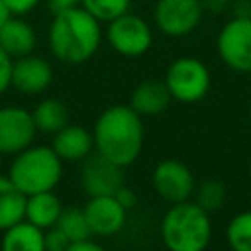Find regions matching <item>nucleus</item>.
<instances>
[{
	"mask_svg": "<svg viewBox=\"0 0 251 251\" xmlns=\"http://www.w3.org/2000/svg\"><path fill=\"white\" fill-rule=\"evenodd\" d=\"M204 12H212V14H224L231 8V0H202Z\"/></svg>",
	"mask_w": 251,
	"mask_h": 251,
	"instance_id": "obj_30",
	"label": "nucleus"
},
{
	"mask_svg": "<svg viewBox=\"0 0 251 251\" xmlns=\"http://www.w3.org/2000/svg\"><path fill=\"white\" fill-rule=\"evenodd\" d=\"M63 212V202L53 190H43L25 196V212L24 218L35 224L41 229H49L57 224Z\"/></svg>",
	"mask_w": 251,
	"mask_h": 251,
	"instance_id": "obj_18",
	"label": "nucleus"
},
{
	"mask_svg": "<svg viewBox=\"0 0 251 251\" xmlns=\"http://www.w3.org/2000/svg\"><path fill=\"white\" fill-rule=\"evenodd\" d=\"M151 182L155 192L169 204L190 200L196 186L192 171L178 159H163L157 163L151 175Z\"/></svg>",
	"mask_w": 251,
	"mask_h": 251,
	"instance_id": "obj_9",
	"label": "nucleus"
},
{
	"mask_svg": "<svg viewBox=\"0 0 251 251\" xmlns=\"http://www.w3.org/2000/svg\"><path fill=\"white\" fill-rule=\"evenodd\" d=\"M171 92L163 80H143L139 82L129 98V106L143 116H159L171 104Z\"/></svg>",
	"mask_w": 251,
	"mask_h": 251,
	"instance_id": "obj_16",
	"label": "nucleus"
},
{
	"mask_svg": "<svg viewBox=\"0 0 251 251\" xmlns=\"http://www.w3.org/2000/svg\"><path fill=\"white\" fill-rule=\"evenodd\" d=\"M114 196L118 198V202L126 208V210H129V208H133L135 206V202H137V196H135V192L129 188V186H126V184H122L116 192H114Z\"/></svg>",
	"mask_w": 251,
	"mask_h": 251,
	"instance_id": "obj_28",
	"label": "nucleus"
},
{
	"mask_svg": "<svg viewBox=\"0 0 251 251\" xmlns=\"http://www.w3.org/2000/svg\"><path fill=\"white\" fill-rule=\"evenodd\" d=\"M51 147L63 163H76V161H84L92 153L94 139L86 127L67 124L53 133Z\"/></svg>",
	"mask_w": 251,
	"mask_h": 251,
	"instance_id": "obj_14",
	"label": "nucleus"
},
{
	"mask_svg": "<svg viewBox=\"0 0 251 251\" xmlns=\"http://www.w3.org/2000/svg\"><path fill=\"white\" fill-rule=\"evenodd\" d=\"M226 239L233 251H251V210L237 212L227 222Z\"/></svg>",
	"mask_w": 251,
	"mask_h": 251,
	"instance_id": "obj_22",
	"label": "nucleus"
},
{
	"mask_svg": "<svg viewBox=\"0 0 251 251\" xmlns=\"http://www.w3.org/2000/svg\"><path fill=\"white\" fill-rule=\"evenodd\" d=\"M37 43L35 37V29L31 24H27L25 20L18 18V16H10L2 25H0V47L12 57H24L33 53Z\"/></svg>",
	"mask_w": 251,
	"mask_h": 251,
	"instance_id": "obj_15",
	"label": "nucleus"
},
{
	"mask_svg": "<svg viewBox=\"0 0 251 251\" xmlns=\"http://www.w3.org/2000/svg\"><path fill=\"white\" fill-rule=\"evenodd\" d=\"M41 0H4L6 8L10 10V14L14 16H24L27 12H31Z\"/></svg>",
	"mask_w": 251,
	"mask_h": 251,
	"instance_id": "obj_27",
	"label": "nucleus"
},
{
	"mask_svg": "<svg viewBox=\"0 0 251 251\" xmlns=\"http://www.w3.org/2000/svg\"><path fill=\"white\" fill-rule=\"evenodd\" d=\"M143 122L141 116L126 104H114L96 118L92 139L94 149L108 161L124 167L133 165L143 149Z\"/></svg>",
	"mask_w": 251,
	"mask_h": 251,
	"instance_id": "obj_1",
	"label": "nucleus"
},
{
	"mask_svg": "<svg viewBox=\"0 0 251 251\" xmlns=\"http://www.w3.org/2000/svg\"><path fill=\"white\" fill-rule=\"evenodd\" d=\"M37 127L29 110L22 106L0 108V155H16L29 147L35 139Z\"/></svg>",
	"mask_w": 251,
	"mask_h": 251,
	"instance_id": "obj_10",
	"label": "nucleus"
},
{
	"mask_svg": "<svg viewBox=\"0 0 251 251\" xmlns=\"http://www.w3.org/2000/svg\"><path fill=\"white\" fill-rule=\"evenodd\" d=\"M249 178H251V159H249Z\"/></svg>",
	"mask_w": 251,
	"mask_h": 251,
	"instance_id": "obj_34",
	"label": "nucleus"
},
{
	"mask_svg": "<svg viewBox=\"0 0 251 251\" xmlns=\"http://www.w3.org/2000/svg\"><path fill=\"white\" fill-rule=\"evenodd\" d=\"M249 120H251V104H249Z\"/></svg>",
	"mask_w": 251,
	"mask_h": 251,
	"instance_id": "obj_35",
	"label": "nucleus"
},
{
	"mask_svg": "<svg viewBox=\"0 0 251 251\" xmlns=\"http://www.w3.org/2000/svg\"><path fill=\"white\" fill-rule=\"evenodd\" d=\"M231 16L251 18V0H231Z\"/></svg>",
	"mask_w": 251,
	"mask_h": 251,
	"instance_id": "obj_31",
	"label": "nucleus"
},
{
	"mask_svg": "<svg viewBox=\"0 0 251 251\" xmlns=\"http://www.w3.org/2000/svg\"><path fill=\"white\" fill-rule=\"evenodd\" d=\"M12 14H10V10L6 8V4H4V0H0V25L10 18Z\"/></svg>",
	"mask_w": 251,
	"mask_h": 251,
	"instance_id": "obj_33",
	"label": "nucleus"
},
{
	"mask_svg": "<svg viewBox=\"0 0 251 251\" xmlns=\"http://www.w3.org/2000/svg\"><path fill=\"white\" fill-rule=\"evenodd\" d=\"M226 198H227V188L218 178H206L194 186V202L210 214L224 208Z\"/></svg>",
	"mask_w": 251,
	"mask_h": 251,
	"instance_id": "obj_21",
	"label": "nucleus"
},
{
	"mask_svg": "<svg viewBox=\"0 0 251 251\" xmlns=\"http://www.w3.org/2000/svg\"><path fill=\"white\" fill-rule=\"evenodd\" d=\"M69 251H102V245L98 241H94V235H90V237L73 241L69 245Z\"/></svg>",
	"mask_w": 251,
	"mask_h": 251,
	"instance_id": "obj_29",
	"label": "nucleus"
},
{
	"mask_svg": "<svg viewBox=\"0 0 251 251\" xmlns=\"http://www.w3.org/2000/svg\"><path fill=\"white\" fill-rule=\"evenodd\" d=\"M25 212V194L10 180L8 175H0V231L20 222Z\"/></svg>",
	"mask_w": 251,
	"mask_h": 251,
	"instance_id": "obj_19",
	"label": "nucleus"
},
{
	"mask_svg": "<svg viewBox=\"0 0 251 251\" xmlns=\"http://www.w3.org/2000/svg\"><path fill=\"white\" fill-rule=\"evenodd\" d=\"M100 22L82 6L55 12L49 27V47L55 59L67 65L86 63L100 47Z\"/></svg>",
	"mask_w": 251,
	"mask_h": 251,
	"instance_id": "obj_2",
	"label": "nucleus"
},
{
	"mask_svg": "<svg viewBox=\"0 0 251 251\" xmlns=\"http://www.w3.org/2000/svg\"><path fill=\"white\" fill-rule=\"evenodd\" d=\"M80 6L90 12L100 24H108L110 20L129 12L131 0H82Z\"/></svg>",
	"mask_w": 251,
	"mask_h": 251,
	"instance_id": "obj_24",
	"label": "nucleus"
},
{
	"mask_svg": "<svg viewBox=\"0 0 251 251\" xmlns=\"http://www.w3.org/2000/svg\"><path fill=\"white\" fill-rule=\"evenodd\" d=\"M80 182L88 196L114 194L124 184V173L120 165L108 161L100 153H94V155L90 153L84 159Z\"/></svg>",
	"mask_w": 251,
	"mask_h": 251,
	"instance_id": "obj_13",
	"label": "nucleus"
},
{
	"mask_svg": "<svg viewBox=\"0 0 251 251\" xmlns=\"http://www.w3.org/2000/svg\"><path fill=\"white\" fill-rule=\"evenodd\" d=\"M216 49L227 69L251 73V18L231 16L218 33Z\"/></svg>",
	"mask_w": 251,
	"mask_h": 251,
	"instance_id": "obj_6",
	"label": "nucleus"
},
{
	"mask_svg": "<svg viewBox=\"0 0 251 251\" xmlns=\"http://www.w3.org/2000/svg\"><path fill=\"white\" fill-rule=\"evenodd\" d=\"M10 180L25 194L53 190L63 176V161L47 145H29L14 155L8 167Z\"/></svg>",
	"mask_w": 251,
	"mask_h": 251,
	"instance_id": "obj_4",
	"label": "nucleus"
},
{
	"mask_svg": "<svg viewBox=\"0 0 251 251\" xmlns=\"http://www.w3.org/2000/svg\"><path fill=\"white\" fill-rule=\"evenodd\" d=\"M161 239L171 251H202L212 239L210 212L194 200L171 204L161 220Z\"/></svg>",
	"mask_w": 251,
	"mask_h": 251,
	"instance_id": "obj_3",
	"label": "nucleus"
},
{
	"mask_svg": "<svg viewBox=\"0 0 251 251\" xmlns=\"http://www.w3.org/2000/svg\"><path fill=\"white\" fill-rule=\"evenodd\" d=\"M106 39L116 53L124 57H141L153 43V31L143 18L126 12L108 22Z\"/></svg>",
	"mask_w": 251,
	"mask_h": 251,
	"instance_id": "obj_7",
	"label": "nucleus"
},
{
	"mask_svg": "<svg viewBox=\"0 0 251 251\" xmlns=\"http://www.w3.org/2000/svg\"><path fill=\"white\" fill-rule=\"evenodd\" d=\"M202 0H157L155 24L157 29L169 37H184L192 33L202 22Z\"/></svg>",
	"mask_w": 251,
	"mask_h": 251,
	"instance_id": "obj_8",
	"label": "nucleus"
},
{
	"mask_svg": "<svg viewBox=\"0 0 251 251\" xmlns=\"http://www.w3.org/2000/svg\"><path fill=\"white\" fill-rule=\"evenodd\" d=\"M163 82L167 84L173 100L182 104H194L208 94L212 86V75L200 59L178 57L167 67Z\"/></svg>",
	"mask_w": 251,
	"mask_h": 251,
	"instance_id": "obj_5",
	"label": "nucleus"
},
{
	"mask_svg": "<svg viewBox=\"0 0 251 251\" xmlns=\"http://www.w3.org/2000/svg\"><path fill=\"white\" fill-rule=\"evenodd\" d=\"M69 245H71L69 237L57 226L45 229V249L47 251H69Z\"/></svg>",
	"mask_w": 251,
	"mask_h": 251,
	"instance_id": "obj_25",
	"label": "nucleus"
},
{
	"mask_svg": "<svg viewBox=\"0 0 251 251\" xmlns=\"http://www.w3.org/2000/svg\"><path fill=\"white\" fill-rule=\"evenodd\" d=\"M55 226L69 237L71 243L92 235L82 208H63V212H61V216H59Z\"/></svg>",
	"mask_w": 251,
	"mask_h": 251,
	"instance_id": "obj_23",
	"label": "nucleus"
},
{
	"mask_svg": "<svg viewBox=\"0 0 251 251\" xmlns=\"http://www.w3.org/2000/svg\"><path fill=\"white\" fill-rule=\"evenodd\" d=\"M49 8L53 12H61V10H69V8H76L82 4V0H47Z\"/></svg>",
	"mask_w": 251,
	"mask_h": 251,
	"instance_id": "obj_32",
	"label": "nucleus"
},
{
	"mask_svg": "<svg viewBox=\"0 0 251 251\" xmlns=\"http://www.w3.org/2000/svg\"><path fill=\"white\" fill-rule=\"evenodd\" d=\"M82 212L92 235L96 237L116 235L124 227L127 218V210L118 202L114 194L88 196V202L84 204Z\"/></svg>",
	"mask_w": 251,
	"mask_h": 251,
	"instance_id": "obj_11",
	"label": "nucleus"
},
{
	"mask_svg": "<svg viewBox=\"0 0 251 251\" xmlns=\"http://www.w3.org/2000/svg\"><path fill=\"white\" fill-rule=\"evenodd\" d=\"M53 80V69L51 65L33 53L12 59V75H10V86L16 88L20 94L33 96L41 94L49 88Z\"/></svg>",
	"mask_w": 251,
	"mask_h": 251,
	"instance_id": "obj_12",
	"label": "nucleus"
},
{
	"mask_svg": "<svg viewBox=\"0 0 251 251\" xmlns=\"http://www.w3.org/2000/svg\"><path fill=\"white\" fill-rule=\"evenodd\" d=\"M0 245L4 251H45V229L22 218L2 229Z\"/></svg>",
	"mask_w": 251,
	"mask_h": 251,
	"instance_id": "obj_17",
	"label": "nucleus"
},
{
	"mask_svg": "<svg viewBox=\"0 0 251 251\" xmlns=\"http://www.w3.org/2000/svg\"><path fill=\"white\" fill-rule=\"evenodd\" d=\"M10 75H12V57L0 47V96L10 88Z\"/></svg>",
	"mask_w": 251,
	"mask_h": 251,
	"instance_id": "obj_26",
	"label": "nucleus"
},
{
	"mask_svg": "<svg viewBox=\"0 0 251 251\" xmlns=\"http://www.w3.org/2000/svg\"><path fill=\"white\" fill-rule=\"evenodd\" d=\"M31 116L37 131L41 133H55L69 124L67 106L57 98H43L37 102V106L31 110Z\"/></svg>",
	"mask_w": 251,
	"mask_h": 251,
	"instance_id": "obj_20",
	"label": "nucleus"
}]
</instances>
